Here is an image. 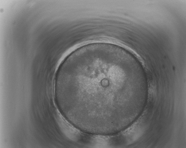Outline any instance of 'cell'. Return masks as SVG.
<instances>
[{
	"mask_svg": "<svg viewBox=\"0 0 186 148\" xmlns=\"http://www.w3.org/2000/svg\"><path fill=\"white\" fill-rule=\"evenodd\" d=\"M116 53L94 49L72 56L62 80L69 115L92 128L111 130L123 119V83Z\"/></svg>",
	"mask_w": 186,
	"mask_h": 148,
	"instance_id": "cell-1",
	"label": "cell"
}]
</instances>
